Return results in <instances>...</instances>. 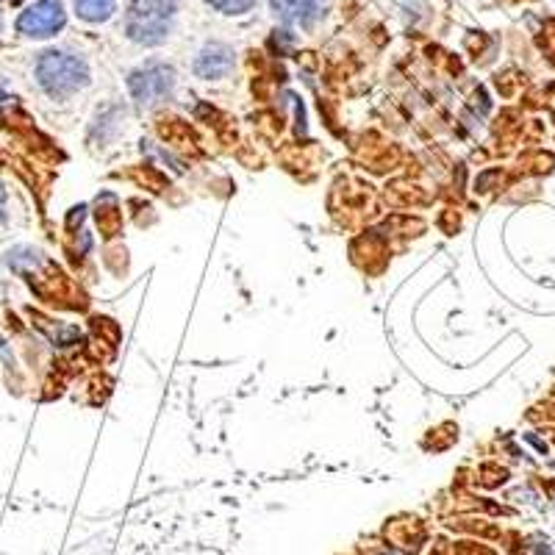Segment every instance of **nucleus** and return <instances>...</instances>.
Segmentation results:
<instances>
[{"label": "nucleus", "mask_w": 555, "mask_h": 555, "mask_svg": "<svg viewBox=\"0 0 555 555\" xmlns=\"http://www.w3.org/2000/svg\"><path fill=\"white\" fill-rule=\"evenodd\" d=\"M39 87L48 92L50 98L64 100L75 95L81 87H87L89 67L81 56L67 50H48L37 62Z\"/></svg>", "instance_id": "f257e3e1"}, {"label": "nucleus", "mask_w": 555, "mask_h": 555, "mask_svg": "<svg viewBox=\"0 0 555 555\" xmlns=\"http://www.w3.org/2000/svg\"><path fill=\"white\" fill-rule=\"evenodd\" d=\"M175 20V0H131L125 14V34L136 45H161L170 37Z\"/></svg>", "instance_id": "f03ea898"}, {"label": "nucleus", "mask_w": 555, "mask_h": 555, "mask_svg": "<svg viewBox=\"0 0 555 555\" xmlns=\"http://www.w3.org/2000/svg\"><path fill=\"white\" fill-rule=\"evenodd\" d=\"M128 89L139 106H156L173 95L175 70L164 62H148L128 75Z\"/></svg>", "instance_id": "7ed1b4c3"}, {"label": "nucleus", "mask_w": 555, "mask_h": 555, "mask_svg": "<svg viewBox=\"0 0 555 555\" xmlns=\"http://www.w3.org/2000/svg\"><path fill=\"white\" fill-rule=\"evenodd\" d=\"M64 23H67V12H64V6L59 0H37V3H31V6L20 14L17 31H20L23 37L45 39L59 34L64 28Z\"/></svg>", "instance_id": "20e7f679"}, {"label": "nucleus", "mask_w": 555, "mask_h": 555, "mask_svg": "<svg viewBox=\"0 0 555 555\" xmlns=\"http://www.w3.org/2000/svg\"><path fill=\"white\" fill-rule=\"evenodd\" d=\"M234 67V50L222 42H211L206 48L200 50L198 59H195V75L198 78H206V81H217V78H225Z\"/></svg>", "instance_id": "39448f33"}, {"label": "nucleus", "mask_w": 555, "mask_h": 555, "mask_svg": "<svg viewBox=\"0 0 555 555\" xmlns=\"http://www.w3.org/2000/svg\"><path fill=\"white\" fill-rule=\"evenodd\" d=\"M272 12L286 25H303L309 28L325 12V0H270Z\"/></svg>", "instance_id": "423d86ee"}, {"label": "nucleus", "mask_w": 555, "mask_h": 555, "mask_svg": "<svg viewBox=\"0 0 555 555\" xmlns=\"http://www.w3.org/2000/svg\"><path fill=\"white\" fill-rule=\"evenodd\" d=\"M75 12L87 23H103L114 14V0H75Z\"/></svg>", "instance_id": "0eeeda50"}, {"label": "nucleus", "mask_w": 555, "mask_h": 555, "mask_svg": "<svg viewBox=\"0 0 555 555\" xmlns=\"http://www.w3.org/2000/svg\"><path fill=\"white\" fill-rule=\"evenodd\" d=\"M209 3L222 14H245L253 9L256 0H209Z\"/></svg>", "instance_id": "6e6552de"}, {"label": "nucleus", "mask_w": 555, "mask_h": 555, "mask_svg": "<svg viewBox=\"0 0 555 555\" xmlns=\"http://www.w3.org/2000/svg\"><path fill=\"white\" fill-rule=\"evenodd\" d=\"M6 217V192H3V186H0V220Z\"/></svg>", "instance_id": "1a4fd4ad"}]
</instances>
